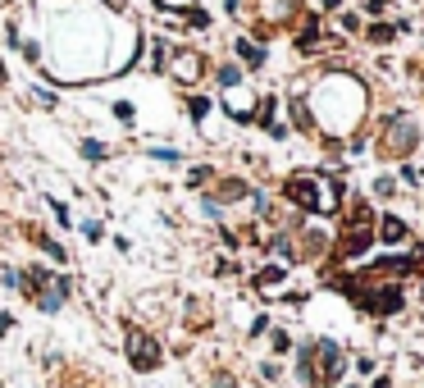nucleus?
<instances>
[{"mask_svg": "<svg viewBox=\"0 0 424 388\" xmlns=\"http://www.w3.org/2000/svg\"><path fill=\"white\" fill-rule=\"evenodd\" d=\"M0 5H5V0H0Z\"/></svg>", "mask_w": 424, "mask_h": 388, "instance_id": "nucleus-8", "label": "nucleus"}, {"mask_svg": "<svg viewBox=\"0 0 424 388\" xmlns=\"http://www.w3.org/2000/svg\"><path fill=\"white\" fill-rule=\"evenodd\" d=\"M201 69H206L201 55H173V78H178V83H197Z\"/></svg>", "mask_w": 424, "mask_h": 388, "instance_id": "nucleus-3", "label": "nucleus"}, {"mask_svg": "<svg viewBox=\"0 0 424 388\" xmlns=\"http://www.w3.org/2000/svg\"><path fill=\"white\" fill-rule=\"evenodd\" d=\"M416 147V123L406 119V114H388V128H383L379 138V151L383 155H406Z\"/></svg>", "mask_w": 424, "mask_h": 388, "instance_id": "nucleus-1", "label": "nucleus"}, {"mask_svg": "<svg viewBox=\"0 0 424 388\" xmlns=\"http://www.w3.org/2000/svg\"><path fill=\"white\" fill-rule=\"evenodd\" d=\"M165 5H192V0H165Z\"/></svg>", "mask_w": 424, "mask_h": 388, "instance_id": "nucleus-7", "label": "nucleus"}, {"mask_svg": "<svg viewBox=\"0 0 424 388\" xmlns=\"http://www.w3.org/2000/svg\"><path fill=\"white\" fill-rule=\"evenodd\" d=\"M0 78H5V73H0Z\"/></svg>", "mask_w": 424, "mask_h": 388, "instance_id": "nucleus-9", "label": "nucleus"}, {"mask_svg": "<svg viewBox=\"0 0 424 388\" xmlns=\"http://www.w3.org/2000/svg\"><path fill=\"white\" fill-rule=\"evenodd\" d=\"M82 151L92 155V160H101V155H105V147H101V142H82Z\"/></svg>", "mask_w": 424, "mask_h": 388, "instance_id": "nucleus-6", "label": "nucleus"}, {"mask_svg": "<svg viewBox=\"0 0 424 388\" xmlns=\"http://www.w3.org/2000/svg\"><path fill=\"white\" fill-rule=\"evenodd\" d=\"M392 32H397V28H383V23H379V28H370V37H374L379 46H383V42H392Z\"/></svg>", "mask_w": 424, "mask_h": 388, "instance_id": "nucleus-5", "label": "nucleus"}, {"mask_svg": "<svg viewBox=\"0 0 424 388\" xmlns=\"http://www.w3.org/2000/svg\"><path fill=\"white\" fill-rule=\"evenodd\" d=\"M383 238H388V242H401V238H406V224H401L397 215H388V219H383Z\"/></svg>", "mask_w": 424, "mask_h": 388, "instance_id": "nucleus-4", "label": "nucleus"}, {"mask_svg": "<svg viewBox=\"0 0 424 388\" xmlns=\"http://www.w3.org/2000/svg\"><path fill=\"white\" fill-rule=\"evenodd\" d=\"M128 352H132V365H137V370H151V365H156V343H151L146 334H142V329H128Z\"/></svg>", "mask_w": 424, "mask_h": 388, "instance_id": "nucleus-2", "label": "nucleus"}]
</instances>
